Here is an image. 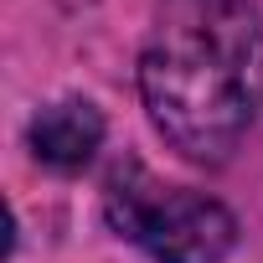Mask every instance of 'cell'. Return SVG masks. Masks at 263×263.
Wrapping results in <instances>:
<instances>
[{
  "instance_id": "obj_3",
  "label": "cell",
  "mask_w": 263,
  "mask_h": 263,
  "mask_svg": "<svg viewBox=\"0 0 263 263\" xmlns=\"http://www.w3.org/2000/svg\"><path fill=\"white\" fill-rule=\"evenodd\" d=\"M103 145V114L88 98H62L31 119V155L47 171H83Z\"/></svg>"
},
{
  "instance_id": "obj_1",
  "label": "cell",
  "mask_w": 263,
  "mask_h": 263,
  "mask_svg": "<svg viewBox=\"0 0 263 263\" xmlns=\"http://www.w3.org/2000/svg\"><path fill=\"white\" fill-rule=\"evenodd\" d=\"M150 124L196 165L227 160L263 108L258 0H165L140 57Z\"/></svg>"
},
{
  "instance_id": "obj_2",
  "label": "cell",
  "mask_w": 263,
  "mask_h": 263,
  "mask_svg": "<svg viewBox=\"0 0 263 263\" xmlns=\"http://www.w3.org/2000/svg\"><path fill=\"white\" fill-rule=\"evenodd\" d=\"M108 227L155 263H222L237 248V217L191 186H165L145 165H119L103 186Z\"/></svg>"
}]
</instances>
